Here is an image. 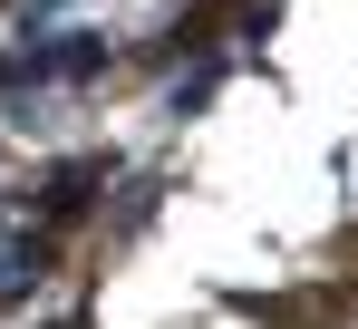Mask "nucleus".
Returning a JSON list of instances; mask_svg holds the SVG:
<instances>
[]
</instances>
